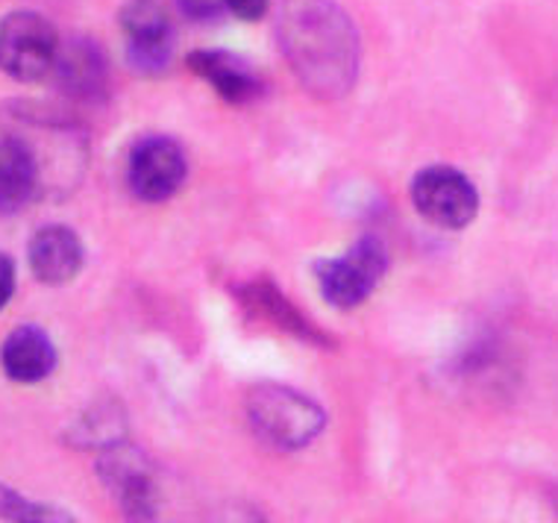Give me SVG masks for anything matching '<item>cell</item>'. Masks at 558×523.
<instances>
[{"label":"cell","mask_w":558,"mask_h":523,"mask_svg":"<svg viewBox=\"0 0 558 523\" xmlns=\"http://www.w3.org/2000/svg\"><path fill=\"white\" fill-rule=\"evenodd\" d=\"M277 39L308 95L338 100L359 77V33L336 0H279Z\"/></svg>","instance_id":"obj_1"},{"label":"cell","mask_w":558,"mask_h":523,"mask_svg":"<svg viewBox=\"0 0 558 523\" xmlns=\"http://www.w3.org/2000/svg\"><path fill=\"white\" fill-rule=\"evenodd\" d=\"M247 421L259 441L274 450L308 447L327 427V412L289 386H256L247 394Z\"/></svg>","instance_id":"obj_2"},{"label":"cell","mask_w":558,"mask_h":523,"mask_svg":"<svg viewBox=\"0 0 558 523\" xmlns=\"http://www.w3.org/2000/svg\"><path fill=\"white\" fill-rule=\"evenodd\" d=\"M386 271L388 251L376 235L359 239L344 256L315 262V280H318L324 301L341 312L362 306L374 294Z\"/></svg>","instance_id":"obj_3"},{"label":"cell","mask_w":558,"mask_h":523,"mask_svg":"<svg viewBox=\"0 0 558 523\" xmlns=\"http://www.w3.org/2000/svg\"><path fill=\"white\" fill-rule=\"evenodd\" d=\"M97 476L112 491L126 523H156L159 485H156L154 462L147 459L142 447L126 445L124 438V441L100 450Z\"/></svg>","instance_id":"obj_4"},{"label":"cell","mask_w":558,"mask_h":523,"mask_svg":"<svg viewBox=\"0 0 558 523\" xmlns=\"http://www.w3.org/2000/svg\"><path fill=\"white\" fill-rule=\"evenodd\" d=\"M59 45L57 27L45 15L10 12L0 21V71L19 83H39L50 77Z\"/></svg>","instance_id":"obj_5"},{"label":"cell","mask_w":558,"mask_h":523,"mask_svg":"<svg viewBox=\"0 0 558 523\" xmlns=\"http://www.w3.org/2000/svg\"><path fill=\"white\" fill-rule=\"evenodd\" d=\"M412 204L435 227L462 230L480 212V194L462 171L429 166L412 180Z\"/></svg>","instance_id":"obj_6"},{"label":"cell","mask_w":558,"mask_h":523,"mask_svg":"<svg viewBox=\"0 0 558 523\" xmlns=\"http://www.w3.org/2000/svg\"><path fill=\"white\" fill-rule=\"evenodd\" d=\"M189 174L183 147L168 136L138 138L126 159V185L145 204H162L180 192Z\"/></svg>","instance_id":"obj_7"},{"label":"cell","mask_w":558,"mask_h":523,"mask_svg":"<svg viewBox=\"0 0 558 523\" xmlns=\"http://www.w3.org/2000/svg\"><path fill=\"white\" fill-rule=\"evenodd\" d=\"M126 62L135 74H165L173 59V27L159 0H130L121 10Z\"/></svg>","instance_id":"obj_8"},{"label":"cell","mask_w":558,"mask_h":523,"mask_svg":"<svg viewBox=\"0 0 558 523\" xmlns=\"http://www.w3.org/2000/svg\"><path fill=\"white\" fill-rule=\"evenodd\" d=\"M50 77L57 88L77 104H97L109 95V59L97 41L74 36L59 45Z\"/></svg>","instance_id":"obj_9"},{"label":"cell","mask_w":558,"mask_h":523,"mask_svg":"<svg viewBox=\"0 0 558 523\" xmlns=\"http://www.w3.org/2000/svg\"><path fill=\"white\" fill-rule=\"evenodd\" d=\"M189 69L235 107L259 100L265 92V80L259 77V71L227 50H194L189 53Z\"/></svg>","instance_id":"obj_10"},{"label":"cell","mask_w":558,"mask_h":523,"mask_svg":"<svg viewBox=\"0 0 558 523\" xmlns=\"http://www.w3.org/2000/svg\"><path fill=\"white\" fill-rule=\"evenodd\" d=\"M29 268L36 273V280L45 285H65L80 273L83 268V242L71 227L62 223H50L41 227L39 233L29 242Z\"/></svg>","instance_id":"obj_11"},{"label":"cell","mask_w":558,"mask_h":523,"mask_svg":"<svg viewBox=\"0 0 558 523\" xmlns=\"http://www.w3.org/2000/svg\"><path fill=\"white\" fill-rule=\"evenodd\" d=\"M0 365L3 374L12 382L21 386H36L41 379H48L57 368V348L41 327L24 324L19 330H12L0 348Z\"/></svg>","instance_id":"obj_12"},{"label":"cell","mask_w":558,"mask_h":523,"mask_svg":"<svg viewBox=\"0 0 558 523\" xmlns=\"http://www.w3.org/2000/svg\"><path fill=\"white\" fill-rule=\"evenodd\" d=\"M41 185L39 159L21 136L0 138V215L19 212Z\"/></svg>","instance_id":"obj_13"},{"label":"cell","mask_w":558,"mask_h":523,"mask_svg":"<svg viewBox=\"0 0 558 523\" xmlns=\"http://www.w3.org/2000/svg\"><path fill=\"white\" fill-rule=\"evenodd\" d=\"M239 297L241 303H244V309L256 312L259 318L270 320V324L279 327V330L294 332V336H300V339L329 344V339H324V336H320V332L315 330V327H312V324H308L298 309H294V306H291L289 297H286L274 282L268 280L247 282L244 289H239Z\"/></svg>","instance_id":"obj_14"},{"label":"cell","mask_w":558,"mask_h":523,"mask_svg":"<svg viewBox=\"0 0 558 523\" xmlns=\"http://www.w3.org/2000/svg\"><path fill=\"white\" fill-rule=\"evenodd\" d=\"M126 438V415L118 400H100L88 406L68 429V441L83 450H107Z\"/></svg>","instance_id":"obj_15"},{"label":"cell","mask_w":558,"mask_h":523,"mask_svg":"<svg viewBox=\"0 0 558 523\" xmlns=\"http://www.w3.org/2000/svg\"><path fill=\"white\" fill-rule=\"evenodd\" d=\"M10 523H74V518L62 512V509H57V506L24 500L19 512L12 514Z\"/></svg>","instance_id":"obj_16"},{"label":"cell","mask_w":558,"mask_h":523,"mask_svg":"<svg viewBox=\"0 0 558 523\" xmlns=\"http://www.w3.org/2000/svg\"><path fill=\"white\" fill-rule=\"evenodd\" d=\"M206 523H268L265 521V514L256 509V506L244 503V500H232V503L218 506Z\"/></svg>","instance_id":"obj_17"},{"label":"cell","mask_w":558,"mask_h":523,"mask_svg":"<svg viewBox=\"0 0 558 523\" xmlns=\"http://www.w3.org/2000/svg\"><path fill=\"white\" fill-rule=\"evenodd\" d=\"M177 7L185 19L197 21V24H209V21H221L227 7L223 0H177Z\"/></svg>","instance_id":"obj_18"},{"label":"cell","mask_w":558,"mask_h":523,"mask_svg":"<svg viewBox=\"0 0 558 523\" xmlns=\"http://www.w3.org/2000/svg\"><path fill=\"white\" fill-rule=\"evenodd\" d=\"M223 7L241 21H259L268 12L270 0H223Z\"/></svg>","instance_id":"obj_19"},{"label":"cell","mask_w":558,"mask_h":523,"mask_svg":"<svg viewBox=\"0 0 558 523\" xmlns=\"http://www.w3.org/2000/svg\"><path fill=\"white\" fill-rule=\"evenodd\" d=\"M12 294H15V262L7 253H0V309L12 301Z\"/></svg>","instance_id":"obj_20"}]
</instances>
